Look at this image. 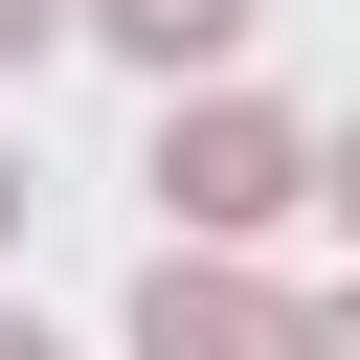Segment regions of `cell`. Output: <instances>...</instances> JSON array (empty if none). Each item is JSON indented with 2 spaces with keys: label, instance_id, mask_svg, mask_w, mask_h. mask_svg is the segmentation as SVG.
Instances as JSON below:
<instances>
[{
  "label": "cell",
  "instance_id": "6da1fadb",
  "mask_svg": "<svg viewBox=\"0 0 360 360\" xmlns=\"http://www.w3.org/2000/svg\"><path fill=\"white\" fill-rule=\"evenodd\" d=\"M315 202V135L270 90H158V248H270Z\"/></svg>",
  "mask_w": 360,
  "mask_h": 360
},
{
  "label": "cell",
  "instance_id": "7a4b0ae2",
  "mask_svg": "<svg viewBox=\"0 0 360 360\" xmlns=\"http://www.w3.org/2000/svg\"><path fill=\"white\" fill-rule=\"evenodd\" d=\"M135 360H292V292L248 248H158L135 270Z\"/></svg>",
  "mask_w": 360,
  "mask_h": 360
},
{
  "label": "cell",
  "instance_id": "3957f363",
  "mask_svg": "<svg viewBox=\"0 0 360 360\" xmlns=\"http://www.w3.org/2000/svg\"><path fill=\"white\" fill-rule=\"evenodd\" d=\"M68 22H90V45H112V68H158V90H225V68H248V22H270V0H68Z\"/></svg>",
  "mask_w": 360,
  "mask_h": 360
},
{
  "label": "cell",
  "instance_id": "277c9868",
  "mask_svg": "<svg viewBox=\"0 0 360 360\" xmlns=\"http://www.w3.org/2000/svg\"><path fill=\"white\" fill-rule=\"evenodd\" d=\"M292 360H360V292H292Z\"/></svg>",
  "mask_w": 360,
  "mask_h": 360
},
{
  "label": "cell",
  "instance_id": "5b68a950",
  "mask_svg": "<svg viewBox=\"0 0 360 360\" xmlns=\"http://www.w3.org/2000/svg\"><path fill=\"white\" fill-rule=\"evenodd\" d=\"M315 202H338V225H360V112H338V135H315Z\"/></svg>",
  "mask_w": 360,
  "mask_h": 360
},
{
  "label": "cell",
  "instance_id": "8992f818",
  "mask_svg": "<svg viewBox=\"0 0 360 360\" xmlns=\"http://www.w3.org/2000/svg\"><path fill=\"white\" fill-rule=\"evenodd\" d=\"M22 45H68V0H0V68H22Z\"/></svg>",
  "mask_w": 360,
  "mask_h": 360
},
{
  "label": "cell",
  "instance_id": "52a82bcc",
  "mask_svg": "<svg viewBox=\"0 0 360 360\" xmlns=\"http://www.w3.org/2000/svg\"><path fill=\"white\" fill-rule=\"evenodd\" d=\"M0 360H68V338H45V315H22V292H0Z\"/></svg>",
  "mask_w": 360,
  "mask_h": 360
},
{
  "label": "cell",
  "instance_id": "ba28073f",
  "mask_svg": "<svg viewBox=\"0 0 360 360\" xmlns=\"http://www.w3.org/2000/svg\"><path fill=\"white\" fill-rule=\"evenodd\" d=\"M0 248H22V158H0Z\"/></svg>",
  "mask_w": 360,
  "mask_h": 360
}]
</instances>
